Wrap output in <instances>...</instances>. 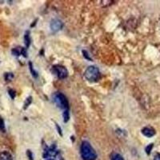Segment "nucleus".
Masks as SVG:
<instances>
[{
    "mask_svg": "<svg viewBox=\"0 0 160 160\" xmlns=\"http://www.w3.org/2000/svg\"><path fill=\"white\" fill-rule=\"evenodd\" d=\"M84 76L90 82H97L100 78V72L98 68L94 66H90L86 70Z\"/></svg>",
    "mask_w": 160,
    "mask_h": 160,
    "instance_id": "2",
    "label": "nucleus"
},
{
    "mask_svg": "<svg viewBox=\"0 0 160 160\" xmlns=\"http://www.w3.org/2000/svg\"><path fill=\"white\" fill-rule=\"evenodd\" d=\"M53 71L55 72V75L58 76V78L60 79H63L66 78L68 75V71L67 70V68L61 65H56L53 67Z\"/></svg>",
    "mask_w": 160,
    "mask_h": 160,
    "instance_id": "4",
    "label": "nucleus"
},
{
    "mask_svg": "<svg viewBox=\"0 0 160 160\" xmlns=\"http://www.w3.org/2000/svg\"><path fill=\"white\" fill-rule=\"evenodd\" d=\"M53 98H54V101L58 108H61V109H64V111L68 110V107H69V102H68L67 97L63 94L60 92H56L54 95Z\"/></svg>",
    "mask_w": 160,
    "mask_h": 160,
    "instance_id": "3",
    "label": "nucleus"
},
{
    "mask_svg": "<svg viewBox=\"0 0 160 160\" xmlns=\"http://www.w3.org/2000/svg\"><path fill=\"white\" fill-rule=\"evenodd\" d=\"M62 116H63L64 122H68L70 118V115H69V111H68V110H65V111H63V113H62Z\"/></svg>",
    "mask_w": 160,
    "mask_h": 160,
    "instance_id": "12",
    "label": "nucleus"
},
{
    "mask_svg": "<svg viewBox=\"0 0 160 160\" xmlns=\"http://www.w3.org/2000/svg\"><path fill=\"white\" fill-rule=\"evenodd\" d=\"M0 130L5 131V124H4V121L2 117H0Z\"/></svg>",
    "mask_w": 160,
    "mask_h": 160,
    "instance_id": "16",
    "label": "nucleus"
},
{
    "mask_svg": "<svg viewBox=\"0 0 160 160\" xmlns=\"http://www.w3.org/2000/svg\"><path fill=\"white\" fill-rule=\"evenodd\" d=\"M29 70H30V72H31V75L35 78H38V73H37L36 71H35L34 68H33V64L31 62H29Z\"/></svg>",
    "mask_w": 160,
    "mask_h": 160,
    "instance_id": "11",
    "label": "nucleus"
},
{
    "mask_svg": "<svg viewBox=\"0 0 160 160\" xmlns=\"http://www.w3.org/2000/svg\"><path fill=\"white\" fill-rule=\"evenodd\" d=\"M8 92H9V95H10V96L11 97V98H12V99H14L15 97V95H16V94H15V91H14L13 89H10L9 91H8Z\"/></svg>",
    "mask_w": 160,
    "mask_h": 160,
    "instance_id": "18",
    "label": "nucleus"
},
{
    "mask_svg": "<svg viewBox=\"0 0 160 160\" xmlns=\"http://www.w3.org/2000/svg\"><path fill=\"white\" fill-rule=\"evenodd\" d=\"M55 127H56L57 128V129H58V132L59 133V135H61V136H62V130L60 129V128H59V126L58 125V124H55Z\"/></svg>",
    "mask_w": 160,
    "mask_h": 160,
    "instance_id": "20",
    "label": "nucleus"
},
{
    "mask_svg": "<svg viewBox=\"0 0 160 160\" xmlns=\"http://www.w3.org/2000/svg\"><path fill=\"white\" fill-rule=\"evenodd\" d=\"M82 54H83V56L85 57L86 59H88V60H90V61H91V58L89 57V55H88V53L87 52V51H82Z\"/></svg>",
    "mask_w": 160,
    "mask_h": 160,
    "instance_id": "19",
    "label": "nucleus"
},
{
    "mask_svg": "<svg viewBox=\"0 0 160 160\" xmlns=\"http://www.w3.org/2000/svg\"><path fill=\"white\" fill-rule=\"evenodd\" d=\"M80 154L83 160H95L97 158L96 151L88 141L82 142L80 147Z\"/></svg>",
    "mask_w": 160,
    "mask_h": 160,
    "instance_id": "1",
    "label": "nucleus"
},
{
    "mask_svg": "<svg viewBox=\"0 0 160 160\" xmlns=\"http://www.w3.org/2000/svg\"><path fill=\"white\" fill-rule=\"evenodd\" d=\"M153 160H160V154H156Z\"/></svg>",
    "mask_w": 160,
    "mask_h": 160,
    "instance_id": "21",
    "label": "nucleus"
},
{
    "mask_svg": "<svg viewBox=\"0 0 160 160\" xmlns=\"http://www.w3.org/2000/svg\"><path fill=\"white\" fill-rule=\"evenodd\" d=\"M46 160H55L54 158H48V159H46Z\"/></svg>",
    "mask_w": 160,
    "mask_h": 160,
    "instance_id": "22",
    "label": "nucleus"
},
{
    "mask_svg": "<svg viewBox=\"0 0 160 160\" xmlns=\"http://www.w3.org/2000/svg\"><path fill=\"white\" fill-rule=\"evenodd\" d=\"M24 42H25V45L27 47V48H28L30 47V44H31V38H30V31H27L24 35Z\"/></svg>",
    "mask_w": 160,
    "mask_h": 160,
    "instance_id": "9",
    "label": "nucleus"
},
{
    "mask_svg": "<svg viewBox=\"0 0 160 160\" xmlns=\"http://www.w3.org/2000/svg\"><path fill=\"white\" fill-rule=\"evenodd\" d=\"M111 160H125L122 155L118 153H112L111 155Z\"/></svg>",
    "mask_w": 160,
    "mask_h": 160,
    "instance_id": "10",
    "label": "nucleus"
},
{
    "mask_svg": "<svg viewBox=\"0 0 160 160\" xmlns=\"http://www.w3.org/2000/svg\"><path fill=\"white\" fill-rule=\"evenodd\" d=\"M50 28H51V31H54V32L60 31L62 28V21L58 19V18H54V19L51 20V23H50Z\"/></svg>",
    "mask_w": 160,
    "mask_h": 160,
    "instance_id": "5",
    "label": "nucleus"
},
{
    "mask_svg": "<svg viewBox=\"0 0 160 160\" xmlns=\"http://www.w3.org/2000/svg\"><path fill=\"white\" fill-rule=\"evenodd\" d=\"M13 78H14V75H13L12 73H6L5 74L6 81H11Z\"/></svg>",
    "mask_w": 160,
    "mask_h": 160,
    "instance_id": "14",
    "label": "nucleus"
},
{
    "mask_svg": "<svg viewBox=\"0 0 160 160\" xmlns=\"http://www.w3.org/2000/svg\"><path fill=\"white\" fill-rule=\"evenodd\" d=\"M142 134L144 136L148 137V138H151V137H153L155 135V131L152 128L147 127V128H142Z\"/></svg>",
    "mask_w": 160,
    "mask_h": 160,
    "instance_id": "6",
    "label": "nucleus"
},
{
    "mask_svg": "<svg viewBox=\"0 0 160 160\" xmlns=\"http://www.w3.org/2000/svg\"><path fill=\"white\" fill-rule=\"evenodd\" d=\"M27 155H28L29 160H34V157H33V153L31 150H28L27 151Z\"/></svg>",
    "mask_w": 160,
    "mask_h": 160,
    "instance_id": "17",
    "label": "nucleus"
},
{
    "mask_svg": "<svg viewBox=\"0 0 160 160\" xmlns=\"http://www.w3.org/2000/svg\"><path fill=\"white\" fill-rule=\"evenodd\" d=\"M153 147H154V144L151 143L150 145H148V147L146 148L145 151H146V152H147V154H148V155H150V154H151V150H152Z\"/></svg>",
    "mask_w": 160,
    "mask_h": 160,
    "instance_id": "15",
    "label": "nucleus"
},
{
    "mask_svg": "<svg viewBox=\"0 0 160 160\" xmlns=\"http://www.w3.org/2000/svg\"><path fill=\"white\" fill-rule=\"evenodd\" d=\"M0 160H13V158L8 151H2L0 153Z\"/></svg>",
    "mask_w": 160,
    "mask_h": 160,
    "instance_id": "8",
    "label": "nucleus"
},
{
    "mask_svg": "<svg viewBox=\"0 0 160 160\" xmlns=\"http://www.w3.org/2000/svg\"><path fill=\"white\" fill-rule=\"evenodd\" d=\"M31 102H32V97H28V98L26 99L25 103H24V109H27V108L30 106V104L31 103Z\"/></svg>",
    "mask_w": 160,
    "mask_h": 160,
    "instance_id": "13",
    "label": "nucleus"
},
{
    "mask_svg": "<svg viewBox=\"0 0 160 160\" xmlns=\"http://www.w3.org/2000/svg\"><path fill=\"white\" fill-rule=\"evenodd\" d=\"M12 54L15 56H18V55H23L24 57H28V52H27V50L25 48H14L12 50Z\"/></svg>",
    "mask_w": 160,
    "mask_h": 160,
    "instance_id": "7",
    "label": "nucleus"
}]
</instances>
